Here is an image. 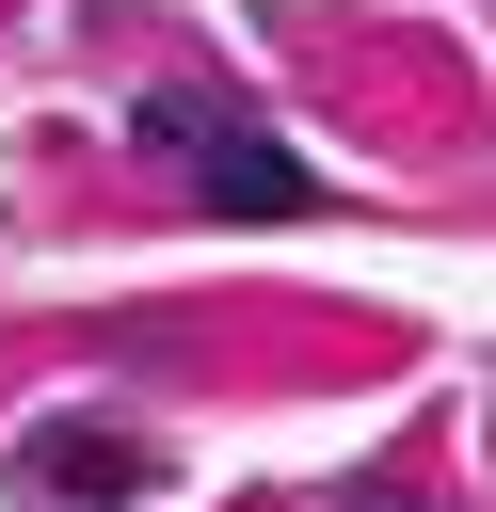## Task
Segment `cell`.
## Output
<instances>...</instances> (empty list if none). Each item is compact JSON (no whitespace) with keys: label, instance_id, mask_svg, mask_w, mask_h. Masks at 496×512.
<instances>
[{"label":"cell","instance_id":"obj_1","mask_svg":"<svg viewBox=\"0 0 496 512\" xmlns=\"http://www.w3.org/2000/svg\"><path fill=\"white\" fill-rule=\"evenodd\" d=\"M192 192H208V224H304V208H320V176H304L272 128H224V144L192 160Z\"/></svg>","mask_w":496,"mask_h":512},{"label":"cell","instance_id":"obj_3","mask_svg":"<svg viewBox=\"0 0 496 512\" xmlns=\"http://www.w3.org/2000/svg\"><path fill=\"white\" fill-rule=\"evenodd\" d=\"M128 128H144L160 160H208V144H224V96H192V80H160V96H128Z\"/></svg>","mask_w":496,"mask_h":512},{"label":"cell","instance_id":"obj_4","mask_svg":"<svg viewBox=\"0 0 496 512\" xmlns=\"http://www.w3.org/2000/svg\"><path fill=\"white\" fill-rule=\"evenodd\" d=\"M336 512H416V496H336Z\"/></svg>","mask_w":496,"mask_h":512},{"label":"cell","instance_id":"obj_2","mask_svg":"<svg viewBox=\"0 0 496 512\" xmlns=\"http://www.w3.org/2000/svg\"><path fill=\"white\" fill-rule=\"evenodd\" d=\"M16 480H32V496H64V512H96V496H128V480H144V448H128L112 416H48V432H16Z\"/></svg>","mask_w":496,"mask_h":512}]
</instances>
